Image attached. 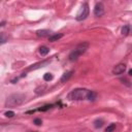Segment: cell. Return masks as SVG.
<instances>
[{"mask_svg":"<svg viewBox=\"0 0 132 132\" xmlns=\"http://www.w3.org/2000/svg\"><path fill=\"white\" fill-rule=\"evenodd\" d=\"M88 48H89V43H88V42H86V41L80 42V43L77 44L76 47L70 53V55H69V60H70L71 62L76 61V60L79 58V56L82 55Z\"/></svg>","mask_w":132,"mask_h":132,"instance_id":"1","label":"cell"},{"mask_svg":"<svg viewBox=\"0 0 132 132\" xmlns=\"http://www.w3.org/2000/svg\"><path fill=\"white\" fill-rule=\"evenodd\" d=\"M89 91L90 90H87V89H84V88L74 89L68 94V99H70V100H84V99H87Z\"/></svg>","mask_w":132,"mask_h":132,"instance_id":"2","label":"cell"},{"mask_svg":"<svg viewBox=\"0 0 132 132\" xmlns=\"http://www.w3.org/2000/svg\"><path fill=\"white\" fill-rule=\"evenodd\" d=\"M25 100V96L22 95V94H13V95H10L7 97L6 101H5V106H16V105H20L24 102Z\"/></svg>","mask_w":132,"mask_h":132,"instance_id":"3","label":"cell"},{"mask_svg":"<svg viewBox=\"0 0 132 132\" xmlns=\"http://www.w3.org/2000/svg\"><path fill=\"white\" fill-rule=\"evenodd\" d=\"M89 12H90V9H89V5L88 3H84L79 9V11L77 12L76 14V20L77 21H84L87 19V16L89 15Z\"/></svg>","mask_w":132,"mask_h":132,"instance_id":"4","label":"cell"},{"mask_svg":"<svg viewBox=\"0 0 132 132\" xmlns=\"http://www.w3.org/2000/svg\"><path fill=\"white\" fill-rule=\"evenodd\" d=\"M94 14H95V16H98V18L102 16L104 14V5L101 2L96 3L95 8H94Z\"/></svg>","mask_w":132,"mask_h":132,"instance_id":"5","label":"cell"},{"mask_svg":"<svg viewBox=\"0 0 132 132\" xmlns=\"http://www.w3.org/2000/svg\"><path fill=\"white\" fill-rule=\"evenodd\" d=\"M125 70H126V65L123 64V63H120V64H118L117 66L113 67V69H112V73L119 75V74L124 73Z\"/></svg>","mask_w":132,"mask_h":132,"instance_id":"6","label":"cell"},{"mask_svg":"<svg viewBox=\"0 0 132 132\" xmlns=\"http://www.w3.org/2000/svg\"><path fill=\"white\" fill-rule=\"evenodd\" d=\"M36 35L38 37H50L52 36V32L50 30H46V29H42V30H38L36 31Z\"/></svg>","mask_w":132,"mask_h":132,"instance_id":"7","label":"cell"},{"mask_svg":"<svg viewBox=\"0 0 132 132\" xmlns=\"http://www.w3.org/2000/svg\"><path fill=\"white\" fill-rule=\"evenodd\" d=\"M72 73H73V71H72V70L65 72V73L62 75V77H61V82H65V81H67V80L72 76Z\"/></svg>","mask_w":132,"mask_h":132,"instance_id":"8","label":"cell"},{"mask_svg":"<svg viewBox=\"0 0 132 132\" xmlns=\"http://www.w3.org/2000/svg\"><path fill=\"white\" fill-rule=\"evenodd\" d=\"M62 37H63V34H62V33H56V34H53L52 36H50V37H48V40H50L51 42H54V41L59 40V39L62 38Z\"/></svg>","mask_w":132,"mask_h":132,"instance_id":"9","label":"cell"},{"mask_svg":"<svg viewBox=\"0 0 132 132\" xmlns=\"http://www.w3.org/2000/svg\"><path fill=\"white\" fill-rule=\"evenodd\" d=\"M48 53H50V48H48L47 46L42 45V46H40V47H39V54H40V56L44 57V56H46Z\"/></svg>","mask_w":132,"mask_h":132,"instance_id":"10","label":"cell"},{"mask_svg":"<svg viewBox=\"0 0 132 132\" xmlns=\"http://www.w3.org/2000/svg\"><path fill=\"white\" fill-rule=\"evenodd\" d=\"M96 96H97V94H96L95 92H93V91H89V94H88L87 99L90 100V101H94V100L96 99Z\"/></svg>","mask_w":132,"mask_h":132,"instance_id":"11","label":"cell"},{"mask_svg":"<svg viewBox=\"0 0 132 132\" xmlns=\"http://www.w3.org/2000/svg\"><path fill=\"white\" fill-rule=\"evenodd\" d=\"M129 32H130V26L129 25H126V26H124L122 28V35L127 36L129 34Z\"/></svg>","mask_w":132,"mask_h":132,"instance_id":"12","label":"cell"},{"mask_svg":"<svg viewBox=\"0 0 132 132\" xmlns=\"http://www.w3.org/2000/svg\"><path fill=\"white\" fill-rule=\"evenodd\" d=\"M102 126H103V121L102 120L97 119V120L94 121V127L95 128H101Z\"/></svg>","mask_w":132,"mask_h":132,"instance_id":"13","label":"cell"},{"mask_svg":"<svg viewBox=\"0 0 132 132\" xmlns=\"http://www.w3.org/2000/svg\"><path fill=\"white\" fill-rule=\"evenodd\" d=\"M116 124L114 123H112V124H110V125H108L107 127H106V129H105V132H113L114 130H116Z\"/></svg>","mask_w":132,"mask_h":132,"instance_id":"14","label":"cell"},{"mask_svg":"<svg viewBox=\"0 0 132 132\" xmlns=\"http://www.w3.org/2000/svg\"><path fill=\"white\" fill-rule=\"evenodd\" d=\"M53 74L52 73H50V72H46L44 75H43V79L45 80V81H50V80H52L53 79Z\"/></svg>","mask_w":132,"mask_h":132,"instance_id":"15","label":"cell"},{"mask_svg":"<svg viewBox=\"0 0 132 132\" xmlns=\"http://www.w3.org/2000/svg\"><path fill=\"white\" fill-rule=\"evenodd\" d=\"M6 40H7V37L5 36V34L2 32L1 34H0V43L1 44H3V43H5L6 42Z\"/></svg>","mask_w":132,"mask_h":132,"instance_id":"16","label":"cell"},{"mask_svg":"<svg viewBox=\"0 0 132 132\" xmlns=\"http://www.w3.org/2000/svg\"><path fill=\"white\" fill-rule=\"evenodd\" d=\"M14 114H15V113H14V111H12V110H8V111H6V112L4 113V116H5L6 118H12Z\"/></svg>","mask_w":132,"mask_h":132,"instance_id":"17","label":"cell"},{"mask_svg":"<svg viewBox=\"0 0 132 132\" xmlns=\"http://www.w3.org/2000/svg\"><path fill=\"white\" fill-rule=\"evenodd\" d=\"M35 125H37V126H40L41 124H42V121L40 120V119H35L34 120V122H33Z\"/></svg>","mask_w":132,"mask_h":132,"instance_id":"18","label":"cell"},{"mask_svg":"<svg viewBox=\"0 0 132 132\" xmlns=\"http://www.w3.org/2000/svg\"><path fill=\"white\" fill-rule=\"evenodd\" d=\"M18 79H19V78H13V79H11V82H12V84H14L15 81H18Z\"/></svg>","mask_w":132,"mask_h":132,"instance_id":"19","label":"cell"},{"mask_svg":"<svg viewBox=\"0 0 132 132\" xmlns=\"http://www.w3.org/2000/svg\"><path fill=\"white\" fill-rule=\"evenodd\" d=\"M129 74L132 76V69H130V70H129Z\"/></svg>","mask_w":132,"mask_h":132,"instance_id":"20","label":"cell"},{"mask_svg":"<svg viewBox=\"0 0 132 132\" xmlns=\"http://www.w3.org/2000/svg\"><path fill=\"white\" fill-rule=\"evenodd\" d=\"M4 24H5V22H2V23H1V27H3V26H4Z\"/></svg>","mask_w":132,"mask_h":132,"instance_id":"21","label":"cell"}]
</instances>
